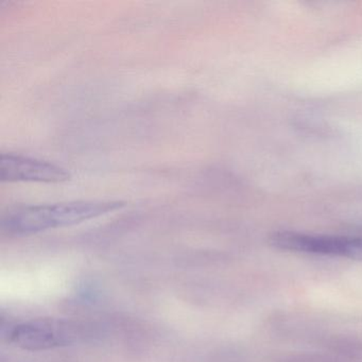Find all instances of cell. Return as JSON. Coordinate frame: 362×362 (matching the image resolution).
Here are the masks:
<instances>
[{
  "mask_svg": "<svg viewBox=\"0 0 362 362\" xmlns=\"http://www.w3.org/2000/svg\"><path fill=\"white\" fill-rule=\"evenodd\" d=\"M83 326L61 319H35L10 328L8 340L18 349L29 351H48L69 346L84 336Z\"/></svg>",
  "mask_w": 362,
  "mask_h": 362,
  "instance_id": "2",
  "label": "cell"
},
{
  "mask_svg": "<svg viewBox=\"0 0 362 362\" xmlns=\"http://www.w3.org/2000/svg\"><path fill=\"white\" fill-rule=\"evenodd\" d=\"M124 205L118 201H74L18 207L4 216L1 228L8 234L26 236L83 223L113 213Z\"/></svg>",
  "mask_w": 362,
  "mask_h": 362,
  "instance_id": "1",
  "label": "cell"
},
{
  "mask_svg": "<svg viewBox=\"0 0 362 362\" xmlns=\"http://www.w3.org/2000/svg\"><path fill=\"white\" fill-rule=\"evenodd\" d=\"M71 175L66 169L29 156L3 154L0 158V180L3 182L62 183Z\"/></svg>",
  "mask_w": 362,
  "mask_h": 362,
  "instance_id": "4",
  "label": "cell"
},
{
  "mask_svg": "<svg viewBox=\"0 0 362 362\" xmlns=\"http://www.w3.org/2000/svg\"><path fill=\"white\" fill-rule=\"evenodd\" d=\"M270 243L286 251L320 255L345 256L362 252V237L315 236L279 232L270 237Z\"/></svg>",
  "mask_w": 362,
  "mask_h": 362,
  "instance_id": "3",
  "label": "cell"
}]
</instances>
